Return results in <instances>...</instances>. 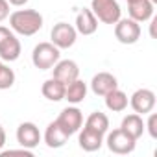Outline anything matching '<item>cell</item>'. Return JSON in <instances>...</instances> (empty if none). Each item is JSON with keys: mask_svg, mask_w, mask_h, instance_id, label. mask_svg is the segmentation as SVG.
Returning a JSON list of instances; mask_svg holds the SVG:
<instances>
[{"mask_svg": "<svg viewBox=\"0 0 157 157\" xmlns=\"http://www.w3.org/2000/svg\"><path fill=\"white\" fill-rule=\"evenodd\" d=\"M43 15L35 10H17L10 15V28L24 37L35 35L43 28Z\"/></svg>", "mask_w": 157, "mask_h": 157, "instance_id": "6da1fadb", "label": "cell"}, {"mask_svg": "<svg viewBox=\"0 0 157 157\" xmlns=\"http://www.w3.org/2000/svg\"><path fill=\"white\" fill-rule=\"evenodd\" d=\"M61 59L59 48L52 43H39L32 52V63L39 70H50Z\"/></svg>", "mask_w": 157, "mask_h": 157, "instance_id": "7a4b0ae2", "label": "cell"}, {"mask_svg": "<svg viewBox=\"0 0 157 157\" xmlns=\"http://www.w3.org/2000/svg\"><path fill=\"white\" fill-rule=\"evenodd\" d=\"M91 11L104 24H115L122 17V10L117 0H91Z\"/></svg>", "mask_w": 157, "mask_h": 157, "instance_id": "3957f363", "label": "cell"}, {"mask_svg": "<svg viewBox=\"0 0 157 157\" xmlns=\"http://www.w3.org/2000/svg\"><path fill=\"white\" fill-rule=\"evenodd\" d=\"M21 41L17 39V35L6 28V26H0V59L2 61H17L21 57Z\"/></svg>", "mask_w": 157, "mask_h": 157, "instance_id": "277c9868", "label": "cell"}, {"mask_svg": "<svg viewBox=\"0 0 157 157\" xmlns=\"http://www.w3.org/2000/svg\"><path fill=\"white\" fill-rule=\"evenodd\" d=\"M105 144L109 148V151L117 153V155H128L135 150L137 146V140L128 135L124 129H113L111 133H107V139H105Z\"/></svg>", "mask_w": 157, "mask_h": 157, "instance_id": "5b68a950", "label": "cell"}, {"mask_svg": "<svg viewBox=\"0 0 157 157\" xmlns=\"http://www.w3.org/2000/svg\"><path fill=\"white\" fill-rule=\"evenodd\" d=\"M56 122L61 126V129H63L68 137H72L74 133L80 131L82 126H83V113L78 109L76 105H70V107H65V109L59 113V117L56 118Z\"/></svg>", "mask_w": 157, "mask_h": 157, "instance_id": "8992f818", "label": "cell"}, {"mask_svg": "<svg viewBox=\"0 0 157 157\" xmlns=\"http://www.w3.org/2000/svg\"><path fill=\"white\" fill-rule=\"evenodd\" d=\"M115 37L122 44H135L140 39V24L133 19H118L115 22Z\"/></svg>", "mask_w": 157, "mask_h": 157, "instance_id": "52a82bcc", "label": "cell"}, {"mask_svg": "<svg viewBox=\"0 0 157 157\" xmlns=\"http://www.w3.org/2000/svg\"><path fill=\"white\" fill-rule=\"evenodd\" d=\"M50 39H52L50 43L56 44L59 50H65V48L74 46V43L78 39V32L68 22H57V24H54V28L50 32Z\"/></svg>", "mask_w": 157, "mask_h": 157, "instance_id": "ba28073f", "label": "cell"}, {"mask_svg": "<svg viewBox=\"0 0 157 157\" xmlns=\"http://www.w3.org/2000/svg\"><path fill=\"white\" fill-rule=\"evenodd\" d=\"M155 102V93L151 89H137L129 98V105L137 115H148L150 111H153Z\"/></svg>", "mask_w": 157, "mask_h": 157, "instance_id": "9c48e42d", "label": "cell"}, {"mask_svg": "<svg viewBox=\"0 0 157 157\" xmlns=\"http://www.w3.org/2000/svg\"><path fill=\"white\" fill-rule=\"evenodd\" d=\"M52 78L59 80L61 83L68 85L70 82L80 78V67L72 59H59L54 67H52Z\"/></svg>", "mask_w": 157, "mask_h": 157, "instance_id": "30bf717a", "label": "cell"}, {"mask_svg": "<svg viewBox=\"0 0 157 157\" xmlns=\"http://www.w3.org/2000/svg\"><path fill=\"white\" fill-rule=\"evenodd\" d=\"M41 131L39 128L33 124V122H22L19 128H17V142L22 146V148H28V150H33L39 146L41 142Z\"/></svg>", "mask_w": 157, "mask_h": 157, "instance_id": "8fae6325", "label": "cell"}, {"mask_svg": "<svg viewBox=\"0 0 157 157\" xmlns=\"http://www.w3.org/2000/svg\"><path fill=\"white\" fill-rule=\"evenodd\" d=\"M117 87H118V80L111 72H98L91 80V91L96 96H105L107 93H111Z\"/></svg>", "mask_w": 157, "mask_h": 157, "instance_id": "7c38bea8", "label": "cell"}, {"mask_svg": "<svg viewBox=\"0 0 157 157\" xmlns=\"http://www.w3.org/2000/svg\"><path fill=\"white\" fill-rule=\"evenodd\" d=\"M153 8H155V4L151 0H133V2H128L129 19L137 21L139 24L153 19Z\"/></svg>", "mask_w": 157, "mask_h": 157, "instance_id": "4fadbf2b", "label": "cell"}, {"mask_svg": "<svg viewBox=\"0 0 157 157\" xmlns=\"http://www.w3.org/2000/svg\"><path fill=\"white\" fill-rule=\"evenodd\" d=\"M76 32L82 35H93L98 30V19L94 17V13L91 11V8H83L80 10V13L76 15Z\"/></svg>", "mask_w": 157, "mask_h": 157, "instance_id": "5bb4252c", "label": "cell"}, {"mask_svg": "<svg viewBox=\"0 0 157 157\" xmlns=\"http://www.w3.org/2000/svg\"><path fill=\"white\" fill-rule=\"evenodd\" d=\"M78 142H80V148L83 151H89V153L98 151L104 146V133H98L83 126V129L80 131V137H78Z\"/></svg>", "mask_w": 157, "mask_h": 157, "instance_id": "9a60e30c", "label": "cell"}, {"mask_svg": "<svg viewBox=\"0 0 157 157\" xmlns=\"http://www.w3.org/2000/svg\"><path fill=\"white\" fill-rule=\"evenodd\" d=\"M68 139H70V137L61 129V126H59L56 120H54V122H50V124L46 126V131H44V144H46L48 148L57 150V148L65 146Z\"/></svg>", "mask_w": 157, "mask_h": 157, "instance_id": "2e32d148", "label": "cell"}, {"mask_svg": "<svg viewBox=\"0 0 157 157\" xmlns=\"http://www.w3.org/2000/svg\"><path fill=\"white\" fill-rule=\"evenodd\" d=\"M85 98H87V83L83 80L78 78V80L70 82L68 85H65V98L63 100H67L68 104L78 105V104H82Z\"/></svg>", "mask_w": 157, "mask_h": 157, "instance_id": "e0dca14e", "label": "cell"}, {"mask_svg": "<svg viewBox=\"0 0 157 157\" xmlns=\"http://www.w3.org/2000/svg\"><path fill=\"white\" fill-rule=\"evenodd\" d=\"M120 129H124L128 135H131L135 140H139L142 137V133L146 131L144 129V120H142V115H137V113H131L128 117L122 118V124H120Z\"/></svg>", "mask_w": 157, "mask_h": 157, "instance_id": "ac0fdd59", "label": "cell"}, {"mask_svg": "<svg viewBox=\"0 0 157 157\" xmlns=\"http://www.w3.org/2000/svg\"><path fill=\"white\" fill-rule=\"evenodd\" d=\"M41 93L50 102H61L65 98V83H61L59 80H56V78H50V80H46L43 83Z\"/></svg>", "mask_w": 157, "mask_h": 157, "instance_id": "d6986e66", "label": "cell"}, {"mask_svg": "<svg viewBox=\"0 0 157 157\" xmlns=\"http://www.w3.org/2000/svg\"><path fill=\"white\" fill-rule=\"evenodd\" d=\"M104 98H105V107H107L109 111H113V113H122V111L128 107V104H129L128 94H126L124 91H120L118 87L113 89L111 93H107Z\"/></svg>", "mask_w": 157, "mask_h": 157, "instance_id": "ffe728a7", "label": "cell"}, {"mask_svg": "<svg viewBox=\"0 0 157 157\" xmlns=\"http://www.w3.org/2000/svg\"><path fill=\"white\" fill-rule=\"evenodd\" d=\"M85 128L94 129V131L105 135V133L109 131V118H107L105 113H102V111H94V113H91V115L87 117V120H85Z\"/></svg>", "mask_w": 157, "mask_h": 157, "instance_id": "44dd1931", "label": "cell"}, {"mask_svg": "<svg viewBox=\"0 0 157 157\" xmlns=\"http://www.w3.org/2000/svg\"><path fill=\"white\" fill-rule=\"evenodd\" d=\"M15 72L13 68H10L8 65L2 63V67H0V91H6V89H11L13 83H15Z\"/></svg>", "mask_w": 157, "mask_h": 157, "instance_id": "7402d4cb", "label": "cell"}, {"mask_svg": "<svg viewBox=\"0 0 157 157\" xmlns=\"http://www.w3.org/2000/svg\"><path fill=\"white\" fill-rule=\"evenodd\" d=\"M150 117H148V122H144V129H148V133H150V137L151 139H157V115L155 113H148Z\"/></svg>", "mask_w": 157, "mask_h": 157, "instance_id": "603a6c76", "label": "cell"}, {"mask_svg": "<svg viewBox=\"0 0 157 157\" xmlns=\"http://www.w3.org/2000/svg\"><path fill=\"white\" fill-rule=\"evenodd\" d=\"M15 153H21V155H26V157H32V150L28 148H21V150H6V151H0V155L2 157H8V155H15Z\"/></svg>", "mask_w": 157, "mask_h": 157, "instance_id": "cb8c5ba5", "label": "cell"}, {"mask_svg": "<svg viewBox=\"0 0 157 157\" xmlns=\"http://www.w3.org/2000/svg\"><path fill=\"white\" fill-rule=\"evenodd\" d=\"M10 17V2L8 0H0V22Z\"/></svg>", "mask_w": 157, "mask_h": 157, "instance_id": "d4e9b609", "label": "cell"}, {"mask_svg": "<svg viewBox=\"0 0 157 157\" xmlns=\"http://www.w3.org/2000/svg\"><path fill=\"white\" fill-rule=\"evenodd\" d=\"M4 146H6V131H4L2 124H0V151H2Z\"/></svg>", "mask_w": 157, "mask_h": 157, "instance_id": "484cf974", "label": "cell"}, {"mask_svg": "<svg viewBox=\"0 0 157 157\" xmlns=\"http://www.w3.org/2000/svg\"><path fill=\"white\" fill-rule=\"evenodd\" d=\"M8 2L11 4V6H17V8H22V6H26L30 0H8Z\"/></svg>", "mask_w": 157, "mask_h": 157, "instance_id": "4316f807", "label": "cell"}, {"mask_svg": "<svg viewBox=\"0 0 157 157\" xmlns=\"http://www.w3.org/2000/svg\"><path fill=\"white\" fill-rule=\"evenodd\" d=\"M151 2H153V4H157V0H151Z\"/></svg>", "mask_w": 157, "mask_h": 157, "instance_id": "83f0119b", "label": "cell"}, {"mask_svg": "<svg viewBox=\"0 0 157 157\" xmlns=\"http://www.w3.org/2000/svg\"><path fill=\"white\" fill-rule=\"evenodd\" d=\"M126 2H133V0H126Z\"/></svg>", "mask_w": 157, "mask_h": 157, "instance_id": "f1b7e54d", "label": "cell"}, {"mask_svg": "<svg viewBox=\"0 0 157 157\" xmlns=\"http://www.w3.org/2000/svg\"><path fill=\"white\" fill-rule=\"evenodd\" d=\"M0 67H2V61H0Z\"/></svg>", "mask_w": 157, "mask_h": 157, "instance_id": "f546056e", "label": "cell"}]
</instances>
